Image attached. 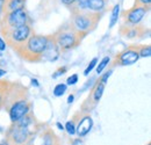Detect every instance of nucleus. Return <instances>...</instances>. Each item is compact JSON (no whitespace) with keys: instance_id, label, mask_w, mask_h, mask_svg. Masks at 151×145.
I'll list each match as a JSON object with an SVG mask.
<instances>
[{"instance_id":"nucleus-7","label":"nucleus","mask_w":151,"mask_h":145,"mask_svg":"<svg viewBox=\"0 0 151 145\" xmlns=\"http://www.w3.org/2000/svg\"><path fill=\"white\" fill-rule=\"evenodd\" d=\"M148 11H149V7L148 6L135 4V6L132 8H130L128 12L124 13V19H126V21L129 24L137 26L143 19L145 18V15L148 14Z\"/></svg>"},{"instance_id":"nucleus-12","label":"nucleus","mask_w":151,"mask_h":145,"mask_svg":"<svg viewBox=\"0 0 151 145\" xmlns=\"http://www.w3.org/2000/svg\"><path fill=\"white\" fill-rule=\"evenodd\" d=\"M106 2L107 0H88L87 11L91 13L98 14L99 12L104 11V8L106 7Z\"/></svg>"},{"instance_id":"nucleus-31","label":"nucleus","mask_w":151,"mask_h":145,"mask_svg":"<svg viewBox=\"0 0 151 145\" xmlns=\"http://www.w3.org/2000/svg\"><path fill=\"white\" fill-rule=\"evenodd\" d=\"M32 85H33V86H35V87H38V86H40V84H38L37 79H32Z\"/></svg>"},{"instance_id":"nucleus-17","label":"nucleus","mask_w":151,"mask_h":145,"mask_svg":"<svg viewBox=\"0 0 151 145\" xmlns=\"http://www.w3.org/2000/svg\"><path fill=\"white\" fill-rule=\"evenodd\" d=\"M109 62H111V58H109L108 56L104 57V58L101 59V62H100L99 64H96V66H95L96 73H98V74H101V73H102V71L106 69V66L109 64Z\"/></svg>"},{"instance_id":"nucleus-16","label":"nucleus","mask_w":151,"mask_h":145,"mask_svg":"<svg viewBox=\"0 0 151 145\" xmlns=\"http://www.w3.org/2000/svg\"><path fill=\"white\" fill-rule=\"evenodd\" d=\"M119 15H120V5L117 4V5L114 6L113 11H112V15H111V20H109V28H113L116 24Z\"/></svg>"},{"instance_id":"nucleus-27","label":"nucleus","mask_w":151,"mask_h":145,"mask_svg":"<svg viewBox=\"0 0 151 145\" xmlns=\"http://www.w3.org/2000/svg\"><path fill=\"white\" fill-rule=\"evenodd\" d=\"M76 1L77 0H60V2L63 5H65V6H72V5L76 4Z\"/></svg>"},{"instance_id":"nucleus-4","label":"nucleus","mask_w":151,"mask_h":145,"mask_svg":"<svg viewBox=\"0 0 151 145\" xmlns=\"http://www.w3.org/2000/svg\"><path fill=\"white\" fill-rule=\"evenodd\" d=\"M80 38H81V35L79 33H77L72 27L71 28H62L54 36V39L60 50H70V49L77 47L80 42Z\"/></svg>"},{"instance_id":"nucleus-32","label":"nucleus","mask_w":151,"mask_h":145,"mask_svg":"<svg viewBox=\"0 0 151 145\" xmlns=\"http://www.w3.org/2000/svg\"><path fill=\"white\" fill-rule=\"evenodd\" d=\"M56 127L58 128V129H59L60 131H63V130H64V126H63V124H62L60 122H57V123H56Z\"/></svg>"},{"instance_id":"nucleus-3","label":"nucleus","mask_w":151,"mask_h":145,"mask_svg":"<svg viewBox=\"0 0 151 145\" xmlns=\"http://www.w3.org/2000/svg\"><path fill=\"white\" fill-rule=\"evenodd\" d=\"M28 14L24 8L12 11V12H6L4 19L1 20V32L4 35H6L9 30L28 23Z\"/></svg>"},{"instance_id":"nucleus-25","label":"nucleus","mask_w":151,"mask_h":145,"mask_svg":"<svg viewBox=\"0 0 151 145\" xmlns=\"http://www.w3.org/2000/svg\"><path fill=\"white\" fill-rule=\"evenodd\" d=\"M112 73H113V70H109L108 72H106L102 77H101V80H100V81H101V83H104V84H106V83H107V80L109 79V77L112 75Z\"/></svg>"},{"instance_id":"nucleus-14","label":"nucleus","mask_w":151,"mask_h":145,"mask_svg":"<svg viewBox=\"0 0 151 145\" xmlns=\"http://www.w3.org/2000/svg\"><path fill=\"white\" fill-rule=\"evenodd\" d=\"M104 91H105V84L101 83V81H99L98 85L95 86L94 91H93V95H92V96H93V101H94V103H96V102L100 101V99L102 98Z\"/></svg>"},{"instance_id":"nucleus-30","label":"nucleus","mask_w":151,"mask_h":145,"mask_svg":"<svg viewBox=\"0 0 151 145\" xmlns=\"http://www.w3.org/2000/svg\"><path fill=\"white\" fill-rule=\"evenodd\" d=\"M4 7H5V0H0V13L4 12Z\"/></svg>"},{"instance_id":"nucleus-18","label":"nucleus","mask_w":151,"mask_h":145,"mask_svg":"<svg viewBox=\"0 0 151 145\" xmlns=\"http://www.w3.org/2000/svg\"><path fill=\"white\" fill-rule=\"evenodd\" d=\"M66 90H68V85L66 84H57L52 92H54V95L55 96L59 98V96H63L64 95V93L66 92Z\"/></svg>"},{"instance_id":"nucleus-22","label":"nucleus","mask_w":151,"mask_h":145,"mask_svg":"<svg viewBox=\"0 0 151 145\" xmlns=\"http://www.w3.org/2000/svg\"><path fill=\"white\" fill-rule=\"evenodd\" d=\"M78 83V74L75 73V74H71L68 79H66V85L71 86V85H76Z\"/></svg>"},{"instance_id":"nucleus-26","label":"nucleus","mask_w":151,"mask_h":145,"mask_svg":"<svg viewBox=\"0 0 151 145\" xmlns=\"http://www.w3.org/2000/svg\"><path fill=\"white\" fill-rule=\"evenodd\" d=\"M136 4L138 5H143V6H150L151 4V0H136Z\"/></svg>"},{"instance_id":"nucleus-5","label":"nucleus","mask_w":151,"mask_h":145,"mask_svg":"<svg viewBox=\"0 0 151 145\" xmlns=\"http://www.w3.org/2000/svg\"><path fill=\"white\" fill-rule=\"evenodd\" d=\"M30 35H32V28L28 23H26L9 30L5 36L7 37V43L9 45L18 49L23 43H26V41L30 37Z\"/></svg>"},{"instance_id":"nucleus-6","label":"nucleus","mask_w":151,"mask_h":145,"mask_svg":"<svg viewBox=\"0 0 151 145\" xmlns=\"http://www.w3.org/2000/svg\"><path fill=\"white\" fill-rule=\"evenodd\" d=\"M29 136H30V130H29V128L20 127L17 123H14L13 127L9 128V130H8V132H7L8 139L15 145L26 144V142L28 141Z\"/></svg>"},{"instance_id":"nucleus-23","label":"nucleus","mask_w":151,"mask_h":145,"mask_svg":"<svg viewBox=\"0 0 151 145\" xmlns=\"http://www.w3.org/2000/svg\"><path fill=\"white\" fill-rule=\"evenodd\" d=\"M66 67H60V69H58L56 72L52 74V79H57L58 77H60V75H63V73L66 72Z\"/></svg>"},{"instance_id":"nucleus-24","label":"nucleus","mask_w":151,"mask_h":145,"mask_svg":"<svg viewBox=\"0 0 151 145\" xmlns=\"http://www.w3.org/2000/svg\"><path fill=\"white\" fill-rule=\"evenodd\" d=\"M43 138H44V139H43V144L42 145H52V138H51V136H50L49 134L44 135Z\"/></svg>"},{"instance_id":"nucleus-15","label":"nucleus","mask_w":151,"mask_h":145,"mask_svg":"<svg viewBox=\"0 0 151 145\" xmlns=\"http://www.w3.org/2000/svg\"><path fill=\"white\" fill-rule=\"evenodd\" d=\"M73 6V11L72 13H76V12H86L87 11V6H88V0H77Z\"/></svg>"},{"instance_id":"nucleus-1","label":"nucleus","mask_w":151,"mask_h":145,"mask_svg":"<svg viewBox=\"0 0 151 145\" xmlns=\"http://www.w3.org/2000/svg\"><path fill=\"white\" fill-rule=\"evenodd\" d=\"M49 37L43 35H30V37L17 50L23 58L28 60H40V56L47 47Z\"/></svg>"},{"instance_id":"nucleus-19","label":"nucleus","mask_w":151,"mask_h":145,"mask_svg":"<svg viewBox=\"0 0 151 145\" xmlns=\"http://www.w3.org/2000/svg\"><path fill=\"white\" fill-rule=\"evenodd\" d=\"M64 130H66V132L69 135L73 136L76 134V126L75 123H73V121H68L66 124H65V127H64Z\"/></svg>"},{"instance_id":"nucleus-20","label":"nucleus","mask_w":151,"mask_h":145,"mask_svg":"<svg viewBox=\"0 0 151 145\" xmlns=\"http://www.w3.org/2000/svg\"><path fill=\"white\" fill-rule=\"evenodd\" d=\"M96 64H98V58H93V59L90 62V64L87 65V67L85 69V71H84V75H86V77H87L90 73L92 72V70L96 66Z\"/></svg>"},{"instance_id":"nucleus-36","label":"nucleus","mask_w":151,"mask_h":145,"mask_svg":"<svg viewBox=\"0 0 151 145\" xmlns=\"http://www.w3.org/2000/svg\"><path fill=\"white\" fill-rule=\"evenodd\" d=\"M148 145H151V144H150V143H149V144H148Z\"/></svg>"},{"instance_id":"nucleus-33","label":"nucleus","mask_w":151,"mask_h":145,"mask_svg":"<svg viewBox=\"0 0 151 145\" xmlns=\"http://www.w3.org/2000/svg\"><path fill=\"white\" fill-rule=\"evenodd\" d=\"M6 74V71L5 70H2V69H0V78L2 77V75H5Z\"/></svg>"},{"instance_id":"nucleus-21","label":"nucleus","mask_w":151,"mask_h":145,"mask_svg":"<svg viewBox=\"0 0 151 145\" xmlns=\"http://www.w3.org/2000/svg\"><path fill=\"white\" fill-rule=\"evenodd\" d=\"M139 57H143V58H149L151 56V47L150 45H145V47H142V49L138 51Z\"/></svg>"},{"instance_id":"nucleus-10","label":"nucleus","mask_w":151,"mask_h":145,"mask_svg":"<svg viewBox=\"0 0 151 145\" xmlns=\"http://www.w3.org/2000/svg\"><path fill=\"white\" fill-rule=\"evenodd\" d=\"M139 59V55L137 50L134 49H127L124 51H122L121 54L117 56V62L123 65V66H128L135 64L137 60Z\"/></svg>"},{"instance_id":"nucleus-11","label":"nucleus","mask_w":151,"mask_h":145,"mask_svg":"<svg viewBox=\"0 0 151 145\" xmlns=\"http://www.w3.org/2000/svg\"><path fill=\"white\" fill-rule=\"evenodd\" d=\"M93 127V120L91 116H85L83 117L78 126L76 127V134H78L79 137H85Z\"/></svg>"},{"instance_id":"nucleus-13","label":"nucleus","mask_w":151,"mask_h":145,"mask_svg":"<svg viewBox=\"0 0 151 145\" xmlns=\"http://www.w3.org/2000/svg\"><path fill=\"white\" fill-rule=\"evenodd\" d=\"M26 5V0H5V12H12V11H17L24 8Z\"/></svg>"},{"instance_id":"nucleus-35","label":"nucleus","mask_w":151,"mask_h":145,"mask_svg":"<svg viewBox=\"0 0 151 145\" xmlns=\"http://www.w3.org/2000/svg\"><path fill=\"white\" fill-rule=\"evenodd\" d=\"M0 145H9V143L8 142H4V143H1Z\"/></svg>"},{"instance_id":"nucleus-29","label":"nucleus","mask_w":151,"mask_h":145,"mask_svg":"<svg viewBox=\"0 0 151 145\" xmlns=\"http://www.w3.org/2000/svg\"><path fill=\"white\" fill-rule=\"evenodd\" d=\"M73 100H75V95H73V94H70L69 98H68V103H72Z\"/></svg>"},{"instance_id":"nucleus-34","label":"nucleus","mask_w":151,"mask_h":145,"mask_svg":"<svg viewBox=\"0 0 151 145\" xmlns=\"http://www.w3.org/2000/svg\"><path fill=\"white\" fill-rule=\"evenodd\" d=\"M1 105H2V93L0 91V107H1Z\"/></svg>"},{"instance_id":"nucleus-28","label":"nucleus","mask_w":151,"mask_h":145,"mask_svg":"<svg viewBox=\"0 0 151 145\" xmlns=\"http://www.w3.org/2000/svg\"><path fill=\"white\" fill-rule=\"evenodd\" d=\"M6 42L2 39V37H0V51H4V50H6Z\"/></svg>"},{"instance_id":"nucleus-8","label":"nucleus","mask_w":151,"mask_h":145,"mask_svg":"<svg viewBox=\"0 0 151 145\" xmlns=\"http://www.w3.org/2000/svg\"><path fill=\"white\" fill-rule=\"evenodd\" d=\"M29 110L30 108H29V103L27 102V100H18L9 108V118L13 123H15L21 117L29 114Z\"/></svg>"},{"instance_id":"nucleus-9","label":"nucleus","mask_w":151,"mask_h":145,"mask_svg":"<svg viewBox=\"0 0 151 145\" xmlns=\"http://www.w3.org/2000/svg\"><path fill=\"white\" fill-rule=\"evenodd\" d=\"M60 49L58 48L57 43L55 42L54 37L48 39L47 47L43 50V52L40 56V60H45V62H55L59 58Z\"/></svg>"},{"instance_id":"nucleus-2","label":"nucleus","mask_w":151,"mask_h":145,"mask_svg":"<svg viewBox=\"0 0 151 145\" xmlns=\"http://www.w3.org/2000/svg\"><path fill=\"white\" fill-rule=\"evenodd\" d=\"M98 20H99V17L95 13H91L88 11L76 12V13H72V26L71 27L83 36L94 27Z\"/></svg>"}]
</instances>
